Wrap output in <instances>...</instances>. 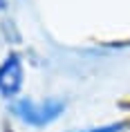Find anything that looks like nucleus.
<instances>
[{
  "instance_id": "3",
  "label": "nucleus",
  "mask_w": 130,
  "mask_h": 132,
  "mask_svg": "<svg viewBox=\"0 0 130 132\" xmlns=\"http://www.w3.org/2000/svg\"><path fill=\"white\" fill-rule=\"evenodd\" d=\"M128 128V123H110V125H99V128H85V130H74V132H123Z\"/></svg>"
},
{
  "instance_id": "1",
  "label": "nucleus",
  "mask_w": 130,
  "mask_h": 132,
  "mask_svg": "<svg viewBox=\"0 0 130 132\" xmlns=\"http://www.w3.org/2000/svg\"><path fill=\"white\" fill-rule=\"evenodd\" d=\"M11 112L22 123L34 125V128H45L65 112V101L63 98H45V101L36 103L29 98H20L11 105Z\"/></svg>"
},
{
  "instance_id": "2",
  "label": "nucleus",
  "mask_w": 130,
  "mask_h": 132,
  "mask_svg": "<svg viewBox=\"0 0 130 132\" xmlns=\"http://www.w3.org/2000/svg\"><path fill=\"white\" fill-rule=\"evenodd\" d=\"M22 85V63L18 54H9L5 63L0 65V94L14 96L20 92Z\"/></svg>"
}]
</instances>
